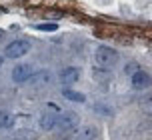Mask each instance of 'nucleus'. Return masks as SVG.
<instances>
[{
	"instance_id": "6",
	"label": "nucleus",
	"mask_w": 152,
	"mask_h": 140,
	"mask_svg": "<svg viewBox=\"0 0 152 140\" xmlns=\"http://www.w3.org/2000/svg\"><path fill=\"white\" fill-rule=\"evenodd\" d=\"M58 114L60 112H52V110H44L40 116H38V126L42 128V130H54L56 126H58Z\"/></svg>"
},
{
	"instance_id": "13",
	"label": "nucleus",
	"mask_w": 152,
	"mask_h": 140,
	"mask_svg": "<svg viewBox=\"0 0 152 140\" xmlns=\"http://www.w3.org/2000/svg\"><path fill=\"white\" fill-rule=\"evenodd\" d=\"M138 104H140V108L144 110V112H152V94L150 96H142Z\"/></svg>"
},
{
	"instance_id": "7",
	"label": "nucleus",
	"mask_w": 152,
	"mask_h": 140,
	"mask_svg": "<svg viewBox=\"0 0 152 140\" xmlns=\"http://www.w3.org/2000/svg\"><path fill=\"white\" fill-rule=\"evenodd\" d=\"M130 84H132L134 90H144V88H148L152 84V78L144 70H136L134 74H130Z\"/></svg>"
},
{
	"instance_id": "9",
	"label": "nucleus",
	"mask_w": 152,
	"mask_h": 140,
	"mask_svg": "<svg viewBox=\"0 0 152 140\" xmlns=\"http://www.w3.org/2000/svg\"><path fill=\"white\" fill-rule=\"evenodd\" d=\"M30 86L32 88H44L48 82H50V72L48 70H42V72H36V74H32L30 76Z\"/></svg>"
},
{
	"instance_id": "15",
	"label": "nucleus",
	"mask_w": 152,
	"mask_h": 140,
	"mask_svg": "<svg viewBox=\"0 0 152 140\" xmlns=\"http://www.w3.org/2000/svg\"><path fill=\"white\" fill-rule=\"evenodd\" d=\"M46 110H52V112H62L60 106H58V104H54V102H48V104H46Z\"/></svg>"
},
{
	"instance_id": "1",
	"label": "nucleus",
	"mask_w": 152,
	"mask_h": 140,
	"mask_svg": "<svg viewBox=\"0 0 152 140\" xmlns=\"http://www.w3.org/2000/svg\"><path fill=\"white\" fill-rule=\"evenodd\" d=\"M94 62L98 68H112L118 62V52L110 46H98L94 50Z\"/></svg>"
},
{
	"instance_id": "3",
	"label": "nucleus",
	"mask_w": 152,
	"mask_h": 140,
	"mask_svg": "<svg viewBox=\"0 0 152 140\" xmlns=\"http://www.w3.org/2000/svg\"><path fill=\"white\" fill-rule=\"evenodd\" d=\"M28 50H30V42L18 38V40H12L6 46L4 56H6V58H12V60H18V58H22L24 54H28Z\"/></svg>"
},
{
	"instance_id": "8",
	"label": "nucleus",
	"mask_w": 152,
	"mask_h": 140,
	"mask_svg": "<svg viewBox=\"0 0 152 140\" xmlns=\"http://www.w3.org/2000/svg\"><path fill=\"white\" fill-rule=\"evenodd\" d=\"M58 76H60L62 84H74L76 80L80 78V70L76 68V66H64V68L58 72Z\"/></svg>"
},
{
	"instance_id": "11",
	"label": "nucleus",
	"mask_w": 152,
	"mask_h": 140,
	"mask_svg": "<svg viewBox=\"0 0 152 140\" xmlns=\"http://www.w3.org/2000/svg\"><path fill=\"white\" fill-rule=\"evenodd\" d=\"M12 126H14V116L6 110H0V130H8Z\"/></svg>"
},
{
	"instance_id": "4",
	"label": "nucleus",
	"mask_w": 152,
	"mask_h": 140,
	"mask_svg": "<svg viewBox=\"0 0 152 140\" xmlns=\"http://www.w3.org/2000/svg\"><path fill=\"white\" fill-rule=\"evenodd\" d=\"M78 124H80V116H78L76 112H72V110H68V112L62 110L60 114H58V126H56V128H60V130H64V132L76 128Z\"/></svg>"
},
{
	"instance_id": "17",
	"label": "nucleus",
	"mask_w": 152,
	"mask_h": 140,
	"mask_svg": "<svg viewBox=\"0 0 152 140\" xmlns=\"http://www.w3.org/2000/svg\"><path fill=\"white\" fill-rule=\"evenodd\" d=\"M4 34H6V32H4V30H2V28H0V42L4 40Z\"/></svg>"
},
{
	"instance_id": "18",
	"label": "nucleus",
	"mask_w": 152,
	"mask_h": 140,
	"mask_svg": "<svg viewBox=\"0 0 152 140\" xmlns=\"http://www.w3.org/2000/svg\"><path fill=\"white\" fill-rule=\"evenodd\" d=\"M2 62H4V58H2V56H0V66H2Z\"/></svg>"
},
{
	"instance_id": "10",
	"label": "nucleus",
	"mask_w": 152,
	"mask_h": 140,
	"mask_svg": "<svg viewBox=\"0 0 152 140\" xmlns=\"http://www.w3.org/2000/svg\"><path fill=\"white\" fill-rule=\"evenodd\" d=\"M62 96L66 98V100H72V102H86V96H84L82 92H76V90H72V88H64L62 90Z\"/></svg>"
},
{
	"instance_id": "12",
	"label": "nucleus",
	"mask_w": 152,
	"mask_h": 140,
	"mask_svg": "<svg viewBox=\"0 0 152 140\" xmlns=\"http://www.w3.org/2000/svg\"><path fill=\"white\" fill-rule=\"evenodd\" d=\"M10 140H36V134L30 132V130H20V132L16 134V136H12Z\"/></svg>"
},
{
	"instance_id": "14",
	"label": "nucleus",
	"mask_w": 152,
	"mask_h": 140,
	"mask_svg": "<svg viewBox=\"0 0 152 140\" xmlns=\"http://www.w3.org/2000/svg\"><path fill=\"white\" fill-rule=\"evenodd\" d=\"M138 70V64L136 62H128V66H126V74H134Z\"/></svg>"
},
{
	"instance_id": "16",
	"label": "nucleus",
	"mask_w": 152,
	"mask_h": 140,
	"mask_svg": "<svg viewBox=\"0 0 152 140\" xmlns=\"http://www.w3.org/2000/svg\"><path fill=\"white\" fill-rule=\"evenodd\" d=\"M40 30H56V24H40Z\"/></svg>"
},
{
	"instance_id": "5",
	"label": "nucleus",
	"mask_w": 152,
	"mask_h": 140,
	"mask_svg": "<svg viewBox=\"0 0 152 140\" xmlns=\"http://www.w3.org/2000/svg\"><path fill=\"white\" fill-rule=\"evenodd\" d=\"M32 74H34V70H32L30 64H16L12 68V80L16 84H26Z\"/></svg>"
},
{
	"instance_id": "2",
	"label": "nucleus",
	"mask_w": 152,
	"mask_h": 140,
	"mask_svg": "<svg viewBox=\"0 0 152 140\" xmlns=\"http://www.w3.org/2000/svg\"><path fill=\"white\" fill-rule=\"evenodd\" d=\"M98 126L94 124H84V126H76L72 130H68L66 140H96L98 138Z\"/></svg>"
}]
</instances>
